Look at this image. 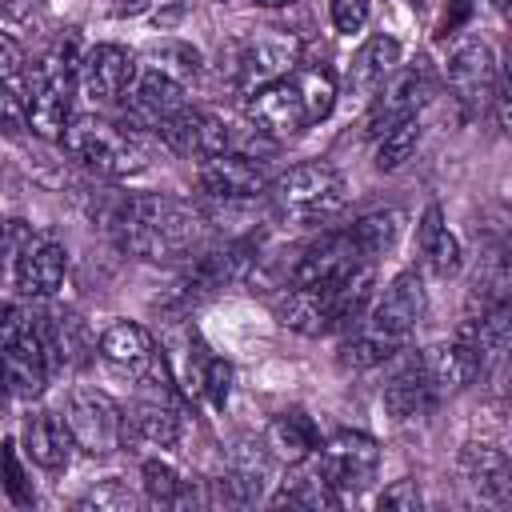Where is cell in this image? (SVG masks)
Returning a JSON list of instances; mask_svg holds the SVG:
<instances>
[{
  "instance_id": "1",
  "label": "cell",
  "mask_w": 512,
  "mask_h": 512,
  "mask_svg": "<svg viewBox=\"0 0 512 512\" xmlns=\"http://www.w3.org/2000/svg\"><path fill=\"white\" fill-rule=\"evenodd\" d=\"M200 208L164 196V192H136L120 200L112 212V236L116 244L148 264H180L200 252Z\"/></svg>"
},
{
  "instance_id": "2",
  "label": "cell",
  "mask_w": 512,
  "mask_h": 512,
  "mask_svg": "<svg viewBox=\"0 0 512 512\" xmlns=\"http://www.w3.org/2000/svg\"><path fill=\"white\" fill-rule=\"evenodd\" d=\"M336 108V76L324 64H296L288 76L248 96V116L260 136H296Z\"/></svg>"
},
{
  "instance_id": "3",
  "label": "cell",
  "mask_w": 512,
  "mask_h": 512,
  "mask_svg": "<svg viewBox=\"0 0 512 512\" xmlns=\"http://www.w3.org/2000/svg\"><path fill=\"white\" fill-rule=\"evenodd\" d=\"M372 292H376V264H360L324 284H292L280 316L300 336L348 332L368 312Z\"/></svg>"
},
{
  "instance_id": "4",
  "label": "cell",
  "mask_w": 512,
  "mask_h": 512,
  "mask_svg": "<svg viewBox=\"0 0 512 512\" xmlns=\"http://www.w3.org/2000/svg\"><path fill=\"white\" fill-rule=\"evenodd\" d=\"M80 48L76 40H56L28 76V100L24 116L28 128L44 140H60V132L72 120V92H76V72H80Z\"/></svg>"
},
{
  "instance_id": "5",
  "label": "cell",
  "mask_w": 512,
  "mask_h": 512,
  "mask_svg": "<svg viewBox=\"0 0 512 512\" xmlns=\"http://www.w3.org/2000/svg\"><path fill=\"white\" fill-rule=\"evenodd\" d=\"M268 200H272L276 216H284L288 224L316 228L348 204V188L336 168L308 160V164H292L284 176H276L268 184Z\"/></svg>"
},
{
  "instance_id": "6",
  "label": "cell",
  "mask_w": 512,
  "mask_h": 512,
  "mask_svg": "<svg viewBox=\"0 0 512 512\" xmlns=\"http://www.w3.org/2000/svg\"><path fill=\"white\" fill-rule=\"evenodd\" d=\"M60 140L76 164H84L88 172L108 176V180H124V176H136L148 168L144 144L100 116H72L68 128L60 132Z\"/></svg>"
},
{
  "instance_id": "7",
  "label": "cell",
  "mask_w": 512,
  "mask_h": 512,
  "mask_svg": "<svg viewBox=\"0 0 512 512\" xmlns=\"http://www.w3.org/2000/svg\"><path fill=\"white\" fill-rule=\"evenodd\" d=\"M300 40L292 32H276V28H264V32H252L244 40L232 44V80L244 96H252L256 88L288 76L296 64H300Z\"/></svg>"
},
{
  "instance_id": "8",
  "label": "cell",
  "mask_w": 512,
  "mask_h": 512,
  "mask_svg": "<svg viewBox=\"0 0 512 512\" xmlns=\"http://www.w3.org/2000/svg\"><path fill=\"white\" fill-rule=\"evenodd\" d=\"M64 424L72 444L88 456H112L124 444V408L104 388H72Z\"/></svg>"
},
{
  "instance_id": "9",
  "label": "cell",
  "mask_w": 512,
  "mask_h": 512,
  "mask_svg": "<svg viewBox=\"0 0 512 512\" xmlns=\"http://www.w3.org/2000/svg\"><path fill=\"white\" fill-rule=\"evenodd\" d=\"M312 464H316V472H320L340 496L364 492V488L376 480V472H380V444H376V436H368V432L340 428V432H332L328 440H320V448L312 452Z\"/></svg>"
},
{
  "instance_id": "10",
  "label": "cell",
  "mask_w": 512,
  "mask_h": 512,
  "mask_svg": "<svg viewBox=\"0 0 512 512\" xmlns=\"http://www.w3.org/2000/svg\"><path fill=\"white\" fill-rule=\"evenodd\" d=\"M436 80H432V68L428 60H416V64H400L368 100V116H364V132L368 140H376L380 132H388L392 124L408 120V116H420L424 100L432 96Z\"/></svg>"
},
{
  "instance_id": "11",
  "label": "cell",
  "mask_w": 512,
  "mask_h": 512,
  "mask_svg": "<svg viewBox=\"0 0 512 512\" xmlns=\"http://www.w3.org/2000/svg\"><path fill=\"white\" fill-rule=\"evenodd\" d=\"M256 264V240L252 236H232L216 248H204L192 256L184 280H180V292L188 300H200V296H212L220 288H232L240 284Z\"/></svg>"
},
{
  "instance_id": "12",
  "label": "cell",
  "mask_w": 512,
  "mask_h": 512,
  "mask_svg": "<svg viewBox=\"0 0 512 512\" xmlns=\"http://www.w3.org/2000/svg\"><path fill=\"white\" fill-rule=\"evenodd\" d=\"M424 312H428V292H424L420 272H400V276H392L384 296L376 304H368V312L360 320H368L376 332H384L396 348H408Z\"/></svg>"
},
{
  "instance_id": "13",
  "label": "cell",
  "mask_w": 512,
  "mask_h": 512,
  "mask_svg": "<svg viewBox=\"0 0 512 512\" xmlns=\"http://www.w3.org/2000/svg\"><path fill=\"white\" fill-rule=\"evenodd\" d=\"M64 276H68V248L56 236L28 232V240L12 260V288L28 300H48L60 292Z\"/></svg>"
},
{
  "instance_id": "14",
  "label": "cell",
  "mask_w": 512,
  "mask_h": 512,
  "mask_svg": "<svg viewBox=\"0 0 512 512\" xmlns=\"http://www.w3.org/2000/svg\"><path fill=\"white\" fill-rule=\"evenodd\" d=\"M200 192L204 200H260L268 196V172L256 156L248 152H220V156H204L196 168Z\"/></svg>"
},
{
  "instance_id": "15",
  "label": "cell",
  "mask_w": 512,
  "mask_h": 512,
  "mask_svg": "<svg viewBox=\"0 0 512 512\" xmlns=\"http://www.w3.org/2000/svg\"><path fill=\"white\" fill-rule=\"evenodd\" d=\"M160 140L180 152V156H220V152H236V140H232V124L216 112H204V108H192L184 104L176 116H168L160 128Z\"/></svg>"
},
{
  "instance_id": "16",
  "label": "cell",
  "mask_w": 512,
  "mask_h": 512,
  "mask_svg": "<svg viewBox=\"0 0 512 512\" xmlns=\"http://www.w3.org/2000/svg\"><path fill=\"white\" fill-rule=\"evenodd\" d=\"M444 76H448L452 96H456L468 112H476V108L484 112V104L492 100V88H496V80H500V68H496L492 48H488L480 36H468V40H460V44L448 52Z\"/></svg>"
},
{
  "instance_id": "17",
  "label": "cell",
  "mask_w": 512,
  "mask_h": 512,
  "mask_svg": "<svg viewBox=\"0 0 512 512\" xmlns=\"http://www.w3.org/2000/svg\"><path fill=\"white\" fill-rule=\"evenodd\" d=\"M136 52H128L124 44H96L80 56V72H76V88L92 100V104H120V96L128 92V84L136 80Z\"/></svg>"
},
{
  "instance_id": "18",
  "label": "cell",
  "mask_w": 512,
  "mask_h": 512,
  "mask_svg": "<svg viewBox=\"0 0 512 512\" xmlns=\"http://www.w3.org/2000/svg\"><path fill=\"white\" fill-rule=\"evenodd\" d=\"M124 104V120L132 128H160L168 116H176L188 96H184V84L160 76V72H148V68H136V80L128 84V92L120 96Z\"/></svg>"
},
{
  "instance_id": "19",
  "label": "cell",
  "mask_w": 512,
  "mask_h": 512,
  "mask_svg": "<svg viewBox=\"0 0 512 512\" xmlns=\"http://www.w3.org/2000/svg\"><path fill=\"white\" fill-rule=\"evenodd\" d=\"M416 360H420V372H424V380H428L436 404L448 400V396H456V392H464V388L476 384V376H480V360H476V352H472L460 336L420 348Z\"/></svg>"
},
{
  "instance_id": "20",
  "label": "cell",
  "mask_w": 512,
  "mask_h": 512,
  "mask_svg": "<svg viewBox=\"0 0 512 512\" xmlns=\"http://www.w3.org/2000/svg\"><path fill=\"white\" fill-rule=\"evenodd\" d=\"M360 264H372V260L360 252V244L352 240L348 228L344 232H324L292 264V284H324V280H336V276H344Z\"/></svg>"
},
{
  "instance_id": "21",
  "label": "cell",
  "mask_w": 512,
  "mask_h": 512,
  "mask_svg": "<svg viewBox=\"0 0 512 512\" xmlns=\"http://www.w3.org/2000/svg\"><path fill=\"white\" fill-rule=\"evenodd\" d=\"M180 432H184V416H180V404L172 400L168 388H156V396L148 400H136L124 416V440H140L148 448H176L180 444Z\"/></svg>"
},
{
  "instance_id": "22",
  "label": "cell",
  "mask_w": 512,
  "mask_h": 512,
  "mask_svg": "<svg viewBox=\"0 0 512 512\" xmlns=\"http://www.w3.org/2000/svg\"><path fill=\"white\" fill-rule=\"evenodd\" d=\"M72 436L64 416H56L52 408H28L20 420V452L44 468V472H60L68 468V452H72Z\"/></svg>"
},
{
  "instance_id": "23",
  "label": "cell",
  "mask_w": 512,
  "mask_h": 512,
  "mask_svg": "<svg viewBox=\"0 0 512 512\" xmlns=\"http://www.w3.org/2000/svg\"><path fill=\"white\" fill-rule=\"evenodd\" d=\"M460 472L468 480V488L484 500V504H508L512 496V464L508 452L488 444V440H472L460 448Z\"/></svg>"
},
{
  "instance_id": "24",
  "label": "cell",
  "mask_w": 512,
  "mask_h": 512,
  "mask_svg": "<svg viewBox=\"0 0 512 512\" xmlns=\"http://www.w3.org/2000/svg\"><path fill=\"white\" fill-rule=\"evenodd\" d=\"M416 248H420V268H424L428 276H436V280L456 276L460 264H464L460 240H456V232L448 228L440 204H428V208H424V216H420V224H416Z\"/></svg>"
},
{
  "instance_id": "25",
  "label": "cell",
  "mask_w": 512,
  "mask_h": 512,
  "mask_svg": "<svg viewBox=\"0 0 512 512\" xmlns=\"http://www.w3.org/2000/svg\"><path fill=\"white\" fill-rule=\"evenodd\" d=\"M264 448H268V456L276 460V464H300V460H308L316 448H320V428L312 424V416L308 412H300V408H292V412H276L272 420H268V428H264Z\"/></svg>"
},
{
  "instance_id": "26",
  "label": "cell",
  "mask_w": 512,
  "mask_h": 512,
  "mask_svg": "<svg viewBox=\"0 0 512 512\" xmlns=\"http://www.w3.org/2000/svg\"><path fill=\"white\" fill-rule=\"evenodd\" d=\"M400 60H404V48H400L396 36H388V32L368 36V40L356 48L352 64H348V92L372 96V92L400 68Z\"/></svg>"
},
{
  "instance_id": "27",
  "label": "cell",
  "mask_w": 512,
  "mask_h": 512,
  "mask_svg": "<svg viewBox=\"0 0 512 512\" xmlns=\"http://www.w3.org/2000/svg\"><path fill=\"white\" fill-rule=\"evenodd\" d=\"M96 348H100V356H104L108 364H116V368H124V372H136V376H144V372L152 368V360L160 356L152 332H148L144 324H136V320H116V324H108V328L100 332Z\"/></svg>"
},
{
  "instance_id": "28",
  "label": "cell",
  "mask_w": 512,
  "mask_h": 512,
  "mask_svg": "<svg viewBox=\"0 0 512 512\" xmlns=\"http://www.w3.org/2000/svg\"><path fill=\"white\" fill-rule=\"evenodd\" d=\"M384 408L396 416V420H416V416H428L432 408H436V396H432V388H428V380H424V372H420V360H416V352H408L396 368H392V376H388V384H384Z\"/></svg>"
},
{
  "instance_id": "29",
  "label": "cell",
  "mask_w": 512,
  "mask_h": 512,
  "mask_svg": "<svg viewBox=\"0 0 512 512\" xmlns=\"http://www.w3.org/2000/svg\"><path fill=\"white\" fill-rule=\"evenodd\" d=\"M340 492L316 472V464H312V456L308 460H300V464H292V472H288V480L268 496V504H276V508H312V512H320V508H340Z\"/></svg>"
},
{
  "instance_id": "30",
  "label": "cell",
  "mask_w": 512,
  "mask_h": 512,
  "mask_svg": "<svg viewBox=\"0 0 512 512\" xmlns=\"http://www.w3.org/2000/svg\"><path fill=\"white\" fill-rule=\"evenodd\" d=\"M136 64L148 68V72H160V76H168V80H176V84L188 88V80L200 76V64H204V60H200V52H196L188 40L160 36V40H148V44L140 48Z\"/></svg>"
},
{
  "instance_id": "31",
  "label": "cell",
  "mask_w": 512,
  "mask_h": 512,
  "mask_svg": "<svg viewBox=\"0 0 512 512\" xmlns=\"http://www.w3.org/2000/svg\"><path fill=\"white\" fill-rule=\"evenodd\" d=\"M40 324H44V344H48L52 368H76L92 352V340H88L80 316L56 312V316H40Z\"/></svg>"
},
{
  "instance_id": "32",
  "label": "cell",
  "mask_w": 512,
  "mask_h": 512,
  "mask_svg": "<svg viewBox=\"0 0 512 512\" xmlns=\"http://www.w3.org/2000/svg\"><path fill=\"white\" fill-rule=\"evenodd\" d=\"M396 352H404V348H396L384 332H376L368 320H356L348 332H344V340H340V352H336V360H340V368H352V372H364V368H376V364H384V360H392Z\"/></svg>"
},
{
  "instance_id": "33",
  "label": "cell",
  "mask_w": 512,
  "mask_h": 512,
  "mask_svg": "<svg viewBox=\"0 0 512 512\" xmlns=\"http://www.w3.org/2000/svg\"><path fill=\"white\" fill-rule=\"evenodd\" d=\"M348 232H352V240L360 244V252L376 264L380 256H388V252L396 248V240H400V232H404V212H396V208L364 212V216H356V220L348 224Z\"/></svg>"
},
{
  "instance_id": "34",
  "label": "cell",
  "mask_w": 512,
  "mask_h": 512,
  "mask_svg": "<svg viewBox=\"0 0 512 512\" xmlns=\"http://www.w3.org/2000/svg\"><path fill=\"white\" fill-rule=\"evenodd\" d=\"M372 144H376V148H372V164H376L380 172H396L404 160H412V152H416V144H420V116H408V120L392 124V128L380 132Z\"/></svg>"
},
{
  "instance_id": "35",
  "label": "cell",
  "mask_w": 512,
  "mask_h": 512,
  "mask_svg": "<svg viewBox=\"0 0 512 512\" xmlns=\"http://www.w3.org/2000/svg\"><path fill=\"white\" fill-rule=\"evenodd\" d=\"M140 488H144V496H148L152 504H176L184 480H180V472H176L172 460L152 456V460L140 464Z\"/></svg>"
},
{
  "instance_id": "36",
  "label": "cell",
  "mask_w": 512,
  "mask_h": 512,
  "mask_svg": "<svg viewBox=\"0 0 512 512\" xmlns=\"http://www.w3.org/2000/svg\"><path fill=\"white\" fill-rule=\"evenodd\" d=\"M136 504H140L136 492H132L124 480H116V476L92 484V488L76 500V508H84V512H132Z\"/></svg>"
},
{
  "instance_id": "37",
  "label": "cell",
  "mask_w": 512,
  "mask_h": 512,
  "mask_svg": "<svg viewBox=\"0 0 512 512\" xmlns=\"http://www.w3.org/2000/svg\"><path fill=\"white\" fill-rule=\"evenodd\" d=\"M0 480L12 504H32V488H28V476H24V464L12 440H0Z\"/></svg>"
},
{
  "instance_id": "38",
  "label": "cell",
  "mask_w": 512,
  "mask_h": 512,
  "mask_svg": "<svg viewBox=\"0 0 512 512\" xmlns=\"http://www.w3.org/2000/svg\"><path fill=\"white\" fill-rule=\"evenodd\" d=\"M368 16H372V4H368V0H328V20H332V28H336L340 36L364 32Z\"/></svg>"
},
{
  "instance_id": "39",
  "label": "cell",
  "mask_w": 512,
  "mask_h": 512,
  "mask_svg": "<svg viewBox=\"0 0 512 512\" xmlns=\"http://www.w3.org/2000/svg\"><path fill=\"white\" fill-rule=\"evenodd\" d=\"M424 496H420V484L416 480H392L380 496H376V508H388V512H420Z\"/></svg>"
},
{
  "instance_id": "40",
  "label": "cell",
  "mask_w": 512,
  "mask_h": 512,
  "mask_svg": "<svg viewBox=\"0 0 512 512\" xmlns=\"http://www.w3.org/2000/svg\"><path fill=\"white\" fill-rule=\"evenodd\" d=\"M200 388H204V396H208L216 408H224V404H228V392H232V364L220 360V356H212V360L204 364Z\"/></svg>"
},
{
  "instance_id": "41",
  "label": "cell",
  "mask_w": 512,
  "mask_h": 512,
  "mask_svg": "<svg viewBox=\"0 0 512 512\" xmlns=\"http://www.w3.org/2000/svg\"><path fill=\"white\" fill-rule=\"evenodd\" d=\"M0 132H4V136H20V132H28L24 100H20L16 92H8V84H0Z\"/></svg>"
},
{
  "instance_id": "42",
  "label": "cell",
  "mask_w": 512,
  "mask_h": 512,
  "mask_svg": "<svg viewBox=\"0 0 512 512\" xmlns=\"http://www.w3.org/2000/svg\"><path fill=\"white\" fill-rule=\"evenodd\" d=\"M440 24H436V36H456L468 20H472V12H476V0H440Z\"/></svg>"
},
{
  "instance_id": "43",
  "label": "cell",
  "mask_w": 512,
  "mask_h": 512,
  "mask_svg": "<svg viewBox=\"0 0 512 512\" xmlns=\"http://www.w3.org/2000/svg\"><path fill=\"white\" fill-rule=\"evenodd\" d=\"M24 48L8 36V32H0V84H12V80H20L24 76Z\"/></svg>"
},
{
  "instance_id": "44",
  "label": "cell",
  "mask_w": 512,
  "mask_h": 512,
  "mask_svg": "<svg viewBox=\"0 0 512 512\" xmlns=\"http://www.w3.org/2000/svg\"><path fill=\"white\" fill-rule=\"evenodd\" d=\"M152 0H112V12L116 16H136V12H144Z\"/></svg>"
},
{
  "instance_id": "45",
  "label": "cell",
  "mask_w": 512,
  "mask_h": 512,
  "mask_svg": "<svg viewBox=\"0 0 512 512\" xmlns=\"http://www.w3.org/2000/svg\"><path fill=\"white\" fill-rule=\"evenodd\" d=\"M252 4H260V8H288V4H296V0H252Z\"/></svg>"
}]
</instances>
